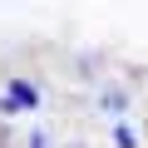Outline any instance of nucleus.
<instances>
[{
  "label": "nucleus",
  "instance_id": "f257e3e1",
  "mask_svg": "<svg viewBox=\"0 0 148 148\" xmlns=\"http://www.w3.org/2000/svg\"><path fill=\"white\" fill-rule=\"evenodd\" d=\"M10 99H20L25 109H35V104H40V94H35V89H30L25 79H15V84H10Z\"/></svg>",
  "mask_w": 148,
  "mask_h": 148
}]
</instances>
